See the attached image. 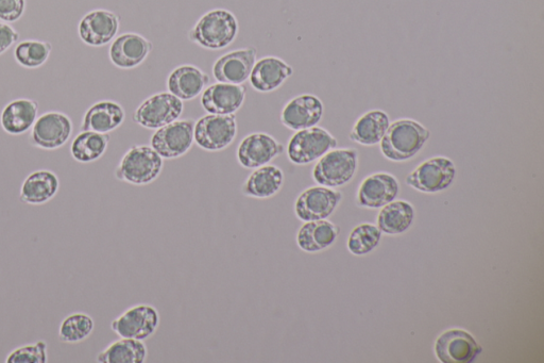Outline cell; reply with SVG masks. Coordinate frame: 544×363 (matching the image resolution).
I'll list each match as a JSON object with an SVG mask.
<instances>
[{
	"mask_svg": "<svg viewBox=\"0 0 544 363\" xmlns=\"http://www.w3.org/2000/svg\"><path fill=\"white\" fill-rule=\"evenodd\" d=\"M184 104L169 92L153 94L135 110L133 121L139 126L157 130L181 118Z\"/></svg>",
	"mask_w": 544,
	"mask_h": 363,
	"instance_id": "10",
	"label": "cell"
},
{
	"mask_svg": "<svg viewBox=\"0 0 544 363\" xmlns=\"http://www.w3.org/2000/svg\"><path fill=\"white\" fill-rule=\"evenodd\" d=\"M240 23L233 12L213 9L202 16L189 32V40L209 51H221L236 40Z\"/></svg>",
	"mask_w": 544,
	"mask_h": 363,
	"instance_id": "2",
	"label": "cell"
},
{
	"mask_svg": "<svg viewBox=\"0 0 544 363\" xmlns=\"http://www.w3.org/2000/svg\"><path fill=\"white\" fill-rule=\"evenodd\" d=\"M73 132V121L66 113L47 111L32 126L29 142L40 150L56 151L72 138Z\"/></svg>",
	"mask_w": 544,
	"mask_h": 363,
	"instance_id": "8",
	"label": "cell"
},
{
	"mask_svg": "<svg viewBox=\"0 0 544 363\" xmlns=\"http://www.w3.org/2000/svg\"><path fill=\"white\" fill-rule=\"evenodd\" d=\"M110 136L94 131H81L71 144L73 159L82 164L93 163L108 151Z\"/></svg>",
	"mask_w": 544,
	"mask_h": 363,
	"instance_id": "31",
	"label": "cell"
},
{
	"mask_svg": "<svg viewBox=\"0 0 544 363\" xmlns=\"http://www.w3.org/2000/svg\"><path fill=\"white\" fill-rule=\"evenodd\" d=\"M58 175L50 170H38L30 173L23 181L20 200L30 206H42L57 196L60 190Z\"/></svg>",
	"mask_w": 544,
	"mask_h": 363,
	"instance_id": "25",
	"label": "cell"
},
{
	"mask_svg": "<svg viewBox=\"0 0 544 363\" xmlns=\"http://www.w3.org/2000/svg\"><path fill=\"white\" fill-rule=\"evenodd\" d=\"M400 193L398 178L388 172L373 173L362 180L356 202L362 208L381 209L394 202Z\"/></svg>",
	"mask_w": 544,
	"mask_h": 363,
	"instance_id": "16",
	"label": "cell"
},
{
	"mask_svg": "<svg viewBox=\"0 0 544 363\" xmlns=\"http://www.w3.org/2000/svg\"><path fill=\"white\" fill-rule=\"evenodd\" d=\"M337 145V139L329 130L314 126L295 131L288 140L286 155L289 161L301 167L319 160Z\"/></svg>",
	"mask_w": 544,
	"mask_h": 363,
	"instance_id": "5",
	"label": "cell"
},
{
	"mask_svg": "<svg viewBox=\"0 0 544 363\" xmlns=\"http://www.w3.org/2000/svg\"><path fill=\"white\" fill-rule=\"evenodd\" d=\"M325 115V105L314 94H301L283 107L280 121L289 130L298 131L317 126Z\"/></svg>",
	"mask_w": 544,
	"mask_h": 363,
	"instance_id": "17",
	"label": "cell"
},
{
	"mask_svg": "<svg viewBox=\"0 0 544 363\" xmlns=\"http://www.w3.org/2000/svg\"><path fill=\"white\" fill-rule=\"evenodd\" d=\"M382 231L372 223H362L351 230L347 249L353 256L362 257L372 253L380 245Z\"/></svg>",
	"mask_w": 544,
	"mask_h": 363,
	"instance_id": "33",
	"label": "cell"
},
{
	"mask_svg": "<svg viewBox=\"0 0 544 363\" xmlns=\"http://www.w3.org/2000/svg\"><path fill=\"white\" fill-rule=\"evenodd\" d=\"M340 234V228L327 220L304 222L299 228L296 242L304 253L315 254L330 249Z\"/></svg>",
	"mask_w": 544,
	"mask_h": 363,
	"instance_id": "26",
	"label": "cell"
},
{
	"mask_svg": "<svg viewBox=\"0 0 544 363\" xmlns=\"http://www.w3.org/2000/svg\"><path fill=\"white\" fill-rule=\"evenodd\" d=\"M27 8V0H0V22L12 24L20 21Z\"/></svg>",
	"mask_w": 544,
	"mask_h": 363,
	"instance_id": "36",
	"label": "cell"
},
{
	"mask_svg": "<svg viewBox=\"0 0 544 363\" xmlns=\"http://www.w3.org/2000/svg\"><path fill=\"white\" fill-rule=\"evenodd\" d=\"M53 51V45L41 40H26L17 44L14 48V59L25 69H39L49 59Z\"/></svg>",
	"mask_w": 544,
	"mask_h": 363,
	"instance_id": "34",
	"label": "cell"
},
{
	"mask_svg": "<svg viewBox=\"0 0 544 363\" xmlns=\"http://www.w3.org/2000/svg\"><path fill=\"white\" fill-rule=\"evenodd\" d=\"M258 60L255 47L235 49L219 57L213 64V76L218 82L232 85H244L251 75Z\"/></svg>",
	"mask_w": 544,
	"mask_h": 363,
	"instance_id": "18",
	"label": "cell"
},
{
	"mask_svg": "<svg viewBox=\"0 0 544 363\" xmlns=\"http://www.w3.org/2000/svg\"><path fill=\"white\" fill-rule=\"evenodd\" d=\"M125 120L126 111L121 104L114 101H100L85 111L80 129L109 135L110 132L121 127Z\"/></svg>",
	"mask_w": 544,
	"mask_h": 363,
	"instance_id": "24",
	"label": "cell"
},
{
	"mask_svg": "<svg viewBox=\"0 0 544 363\" xmlns=\"http://www.w3.org/2000/svg\"><path fill=\"white\" fill-rule=\"evenodd\" d=\"M210 77L196 65L184 64L170 72L166 80L169 93L182 102L193 101L209 86Z\"/></svg>",
	"mask_w": 544,
	"mask_h": 363,
	"instance_id": "22",
	"label": "cell"
},
{
	"mask_svg": "<svg viewBox=\"0 0 544 363\" xmlns=\"http://www.w3.org/2000/svg\"><path fill=\"white\" fill-rule=\"evenodd\" d=\"M195 122L191 119L177 120L157 129L151 137L150 146L166 160L185 156L195 143Z\"/></svg>",
	"mask_w": 544,
	"mask_h": 363,
	"instance_id": "11",
	"label": "cell"
},
{
	"mask_svg": "<svg viewBox=\"0 0 544 363\" xmlns=\"http://www.w3.org/2000/svg\"><path fill=\"white\" fill-rule=\"evenodd\" d=\"M164 168V159L149 145H134L119 161L114 176L132 186H147L156 181Z\"/></svg>",
	"mask_w": 544,
	"mask_h": 363,
	"instance_id": "3",
	"label": "cell"
},
{
	"mask_svg": "<svg viewBox=\"0 0 544 363\" xmlns=\"http://www.w3.org/2000/svg\"><path fill=\"white\" fill-rule=\"evenodd\" d=\"M121 28L119 16L107 9H95L82 16L78 24L80 40L91 47L110 44Z\"/></svg>",
	"mask_w": 544,
	"mask_h": 363,
	"instance_id": "15",
	"label": "cell"
},
{
	"mask_svg": "<svg viewBox=\"0 0 544 363\" xmlns=\"http://www.w3.org/2000/svg\"><path fill=\"white\" fill-rule=\"evenodd\" d=\"M39 103L30 98H17L0 113V127L10 136H22L39 118Z\"/></svg>",
	"mask_w": 544,
	"mask_h": 363,
	"instance_id": "23",
	"label": "cell"
},
{
	"mask_svg": "<svg viewBox=\"0 0 544 363\" xmlns=\"http://www.w3.org/2000/svg\"><path fill=\"white\" fill-rule=\"evenodd\" d=\"M6 363H47L48 345L46 341L25 344L11 351L6 357Z\"/></svg>",
	"mask_w": 544,
	"mask_h": 363,
	"instance_id": "35",
	"label": "cell"
},
{
	"mask_svg": "<svg viewBox=\"0 0 544 363\" xmlns=\"http://www.w3.org/2000/svg\"><path fill=\"white\" fill-rule=\"evenodd\" d=\"M20 39V33L11 24L0 22V56L4 55Z\"/></svg>",
	"mask_w": 544,
	"mask_h": 363,
	"instance_id": "37",
	"label": "cell"
},
{
	"mask_svg": "<svg viewBox=\"0 0 544 363\" xmlns=\"http://www.w3.org/2000/svg\"><path fill=\"white\" fill-rule=\"evenodd\" d=\"M285 152L284 145L266 132H253L237 146L236 158L241 167L254 170L269 164Z\"/></svg>",
	"mask_w": 544,
	"mask_h": 363,
	"instance_id": "14",
	"label": "cell"
},
{
	"mask_svg": "<svg viewBox=\"0 0 544 363\" xmlns=\"http://www.w3.org/2000/svg\"><path fill=\"white\" fill-rule=\"evenodd\" d=\"M456 177V167L452 159L446 156H435L421 162L405 183L412 189L425 193L435 194L448 190Z\"/></svg>",
	"mask_w": 544,
	"mask_h": 363,
	"instance_id": "6",
	"label": "cell"
},
{
	"mask_svg": "<svg viewBox=\"0 0 544 363\" xmlns=\"http://www.w3.org/2000/svg\"><path fill=\"white\" fill-rule=\"evenodd\" d=\"M238 126L235 114H207L195 122L194 139L203 151L226 150L236 139Z\"/></svg>",
	"mask_w": 544,
	"mask_h": 363,
	"instance_id": "7",
	"label": "cell"
},
{
	"mask_svg": "<svg viewBox=\"0 0 544 363\" xmlns=\"http://www.w3.org/2000/svg\"><path fill=\"white\" fill-rule=\"evenodd\" d=\"M294 74V69L283 59L268 56L257 60L249 77L250 86L260 93L280 89Z\"/></svg>",
	"mask_w": 544,
	"mask_h": 363,
	"instance_id": "21",
	"label": "cell"
},
{
	"mask_svg": "<svg viewBox=\"0 0 544 363\" xmlns=\"http://www.w3.org/2000/svg\"><path fill=\"white\" fill-rule=\"evenodd\" d=\"M152 49V42L140 33L126 32L111 42L109 59L117 69L133 70L146 61Z\"/></svg>",
	"mask_w": 544,
	"mask_h": 363,
	"instance_id": "19",
	"label": "cell"
},
{
	"mask_svg": "<svg viewBox=\"0 0 544 363\" xmlns=\"http://www.w3.org/2000/svg\"><path fill=\"white\" fill-rule=\"evenodd\" d=\"M148 348L144 341L128 338L118 339L102 350L96 358L99 363H145Z\"/></svg>",
	"mask_w": 544,
	"mask_h": 363,
	"instance_id": "30",
	"label": "cell"
},
{
	"mask_svg": "<svg viewBox=\"0 0 544 363\" xmlns=\"http://www.w3.org/2000/svg\"><path fill=\"white\" fill-rule=\"evenodd\" d=\"M390 118L386 111L372 109L357 119L350 131L349 139L362 146L379 145L390 125Z\"/></svg>",
	"mask_w": 544,
	"mask_h": 363,
	"instance_id": "28",
	"label": "cell"
},
{
	"mask_svg": "<svg viewBox=\"0 0 544 363\" xmlns=\"http://www.w3.org/2000/svg\"><path fill=\"white\" fill-rule=\"evenodd\" d=\"M161 318L159 310L149 304L131 306L111 323L119 338L145 341L158 332Z\"/></svg>",
	"mask_w": 544,
	"mask_h": 363,
	"instance_id": "9",
	"label": "cell"
},
{
	"mask_svg": "<svg viewBox=\"0 0 544 363\" xmlns=\"http://www.w3.org/2000/svg\"><path fill=\"white\" fill-rule=\"evenodd\" d=\"M95 321L85 312H74L63 319L59 326V339L66 344H78L94 333Z\"/></svg>",
	"mask_w": 544,
	"mask_h": 363,
	"instance_id": "32",
	"label": "cell"
},
{
	"mask_svg": "<svg viewBox=\"0 0 544 363\" xmlns=\"http://www.w3.org/2000/svg\"><path fill=\"white\" fill-rule=\"evenodd\" d=\"M415 208L407 201H394L384 207L378 213L377 226L382 234L397 236L406 233L413 225Z\"/></svg>",
	"mask_w": 544,
	"mask_h": 363,
	"instance_id": "29",
	"label": "cell"
},
{
	"mask_svg": "<svg viewBox=\"0 0 544 363\" xmlns=\"http://www.w3.org/2000/svg\"><path fill=\"white\" fill-rule=\"evenodd\" d=\"M359 170V152L355 148H333L317 160L312 177L319 186L340 188L351 183Z\"/></svg>",
	"mask_w": 544,
	"mask_h": 363,
	"instance_id": "4",
	"label": "cell"
},
{
	"mask_svg": "<svg viewBox=\"0 0 544 363\" xmlns=\"http://www.w3.org/2000/svg\"><path fill=\"white\" fill-rule=\"evenodd\" d=\"M431 138V131L420 122L403 118L390 123L380 143L384 158L405 162L415 158Z\"/></svg>",
	"mask_w": 544,
	"mask_h": 363,
	"instance_id": "1",
	"label": "cell"
},
{
	"mask_svg": "<svg viewBox=\"0 0 544 363\" xmlns=\"http://www.w3.org/2000/svg\"><path fill=\"white\" fill-rule=\"evenodd\" d=\"M247 96L243 85L216 82L201 94V106L209 114L231 115L240 110Z\"/></svg>",
	"mask_w": 544,
	"mask_h": 363,
	"instance_id": "20",
	"label": "cell"
},
{
	"mask_svg": "<svg viewBox=\"0 0 544 363\" xmlns=\"http://www.w3.org/2000/svg\"><path fill=\"white\" fill-rule=\"evenodd\" d=\"M483 352V346L467 330L450 328L435 340L434 353L441 363H472Z\"/></svg>",
	"mask_w": 544,
	"mask_h": 363,
	"instance_id": "13",
	"label": "cell"
},
{
	"mask_svg": "<svg viewBox=\"0 0 544 363\" xmlns=\"http://www.w3.org/2000/svg\"><path fill=\"white\" fill-rule=\"evenodd\" d=\"M343 198V193L333 188L319 185L306 188L296 198L295 216L303 223L327 220L343 202Z\"/></svg>",
	"mask_w": 544,
	"mask_h": 363,
	"instance_id": "12",
	"label": "cell"
},
{
	"mask_svg": "<svg viewBox=\"0 0 544 363\" xmlns=\"http://www.w3.org/2000/svg\"><path fill=\"white\" fill-rule=\"evenodd\" d=\"M284 180L282 169L269 163L252 171L242 186V193L255 200H268L282 190Z\"/></svg>",
	"mask_w": 544,
	"mask_h": 363,
	"instance_id": "27",
	"label": "cell"
}]
</instances>
